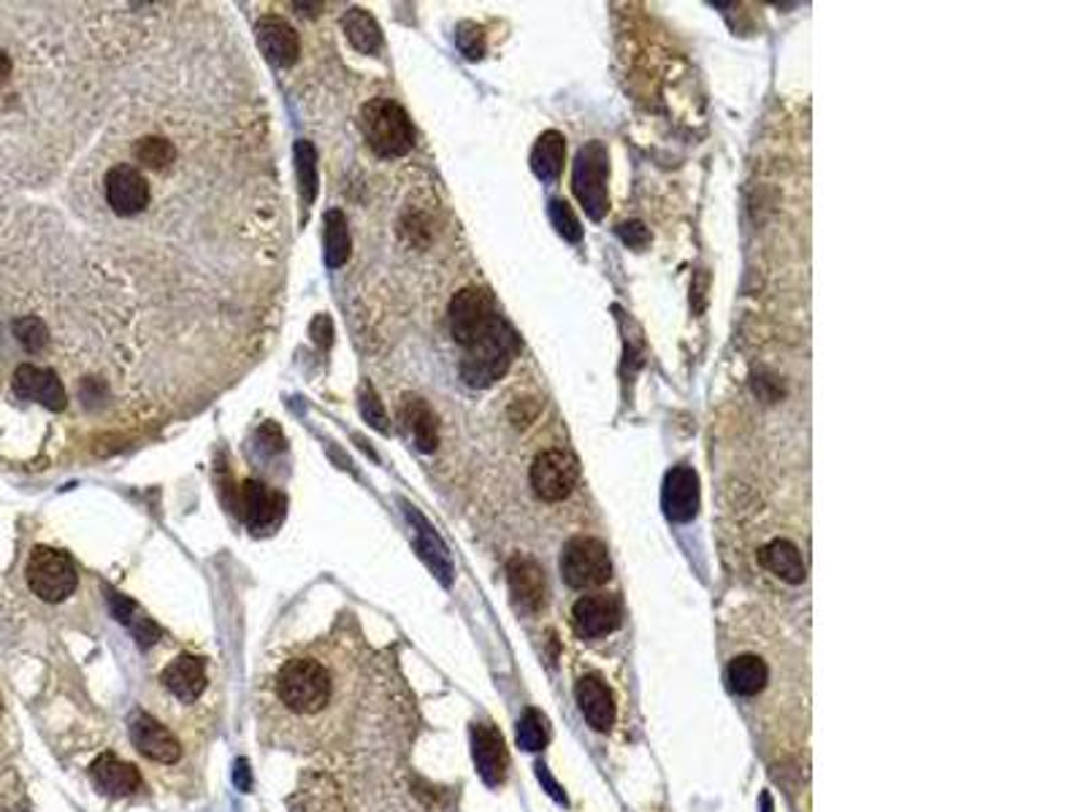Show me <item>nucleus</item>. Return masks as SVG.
<instances>
[{
    "label": "nucleus",
    "instance_id": "nucleus-1",
    "mask_svg": "<svg viewBox=\"0 0 1083 812\" xmlns=\"http://www.w3.org/2000/svg\"><path fill=\"white\" fill-rule=\"evenodd\" d=\"M518 350L515 331L501 317L474 344H469L461 360V377L472 388H490L507 375Z\"/></svg>",
    "mask_w": 1083,
    "mask_h": 812
},
{
    "label": "nucleus",
    "instance_id": "nucleus-9",
    "mask_svg": "<svg viewBox=\"0 0 1083 812\" xmlns=\"http://www.w3.org/2000/svg\"><path fill=\"white\" fill-rule=\"evenodd\" d=\"M103 193H106V203L114 214L133 217V214L144 212L146 203H150V182L130 163H117L103 177Z\"/></svg>",
    "mask_w": 1083,
    "mask_h": 812
},
{
    "label": "nucleus",
    "instance_id": "nucleus-23",
    "mask_svg": "<svg viewBox=\"0 0 1083 812\" xmlns=\"http://www.w3.org/2000/svg\"><path fill=\"white\" fill-rule=\"evenodd\" d=\"M407 512H409V520H412V523H415V529H418V536H415V545H418L420 558H423V561L429 563L431 572H434L436 578L442 580V583L450 585L453 567H450V556H447V547L442 545V540L434 534V529H431V525L425 523V520L420 518V515L415 512L412 507H409Z\"/></svg>",
    "mask_w": 1083,
    "mask_h": 812
},
{
    "label": "nucleus",
    "instance_id": "nucleus-33",
    "mask_svg": "<svg viewBox=\"0 0 1083 812\" xmlns=\"http://www.w3.org/2000/svg\"><path fill=\"white\" fill-rule=\"evenodd\" d=\"M456 43H458V49H461V52L467 54L469 60H480V58H483V52H485V33H483V27L474 25V22H463V25H458Z\"/></svg>",
    "mask_w": 1083,
    "mask_h": 812
},
{
    "label": "nucleus",
    "instance_id": "nucleus-32",
    "mask_svg": "<svg viewBox=\"0 0 1083 812\" xmlns=\"http://www.w3.org/2000/svg\"><path fill=\"white\" fill-rule=\"evenodd\" d=\"M14 333H16V339L22 342V347L30 350V353L43 350V344H47V339H49L47 328H43V322L38 320V317H22V320H16Z\"/></svg>",
    "mask_w": 1083,
    "mask_h": 812
},
{
    "label": "nucleus",
    "instance_id": "nucleus-11",
    "mask_svg": "<svg viewBox=\"0 0 1083 812\" xmlns=\"http://www.w3.org/2000/svg\"><path fill=\"white\" fill-rule=\"evenodd\" d=\"M664 512L672 523H688L699 512V477L691 466H675L664 480Z\"/></svg>",
    "mask_w": 1083,
    "mask_h": 812
},
{
    "label": "nucleus",
    "instance_id": "nucleus-12",
    "mask_svg": "<svg viewBox=\"0 0 1083 812\" xmlns=\"http://www.w3.org/2000/svg\"><path fill=\"white\" fill-rule=\"evenodd\" d=\"M130 739L146 759L157 761V764H177L182 759V745L177 743V737L144 712L130 721Z\"/></svg>",
    "mask_w": 1083,
    "mask_h": 812
},
{
    "label": "nucleus",
    "instance_id": "nucleus-25",
    "mask_svg": "<svg viewBox=\"0 0 1083 812\" xmlns=\"http://www.w3.org/2000/svg\"><path fill=\"white\" fill-rule=\"evenodd\" d=\"M344 33H347L349 43L364 54H377L382 47V30L377 25L374 16L366 9H349L342 20Z\"/></svg>",
    "mask_w": 1083,
    "mask_h": 812
},
{
    "label": "nucleus",
    "instance_id": "nucleus-3",
    "mask_svg": "<svg viewBox=\"0 0 1083 812\" xmlns=\"http://www.w3.org/2000/svg\"><path fill=\"white\" fill-rule=\"evenodd\" d=\"M279 699L301 715L320 712L331 701V677L326 667L311 658H293L282 667L277 677Z\"/></svg>",
    "mask_w": 1083,
    "mask_h": 812
},
{
    "label": "nucleus",
    "instance_id": "nucleus-8",
    "mask_svg": "<svg viewBox=\"0 0 1083 812\" xmlns=\"http://www.w3.org/2000/svg\"><path fill=\"white\" fill-rule=\"evenodd\" d=\"M579 480V466L574 455L563 449H545L532 464V487L542 502H563L572 496Z\"/></svg>",
    "mask_w": 1083,
    "mask_h": 812
},
{
    "label": "nucleus",
    "instance_id": "nucleus-7",
    "mask_svg": "<svg viewBox=\"0 0 1083 812\" xmlns=\"http://www.w3.org/2000/svg\"><path fill=\"white\" fill-rule=\"evenodd\" d=\"M494 299L483 288H463L450 301V331L458 344L469 347L496 322Z\"/></svg>",
    "mask_w": 1083,
    "mask_h": 812
},
{
    "label": "nucleus",
    "instance_id": "nucleus-16",
    "mask_svg": "<svg viewBox=\"0 0 1083 812\" xmlns=\"http://www.w3.org/2000/svg\"><path fill=\"white\" fill-rule=\"evenodd\" d=\"M255 36H258V47L266 58L271 60L273 65H288L295 63L298 58V36H295L293 25L282 16L266 14L260 16L258 25H255Z\"/></svg>",
    "mask_w": 1083,
    "mask_h": 812
},
{
    "label": "nucleus",
    "instance_id": "nucleus-36",
    "mask_svg": "<svg viewBox=\"0 0 1083 812\" xmlns=\"http://www.w3.org/2000/svg\"><path fill=\"white\" fill-rule=\"evenodd\" d=\"M621 236H623V241H626V244H632V246H642L645 241H648V230H645L639 223L621 225Z\"/></svg>",
    "mask_w": 1083,
    "mask_h": 812
},
{
    "label": "nucleus",
    "instance_id": "nucleus-6",
    "mask_svg": "<svg viewBox=\"0 0 1083 812\" xmlns=\"http://www.w3.org/2000/svg\"><path fill=\"white\" fill-rule=\"evenodd\" d=\"M561 574L572 588H599L612 578V561L604 542L594 536H574L561 553Z\"/></svg>",
    "mask_w": 1083,
    "mask_h": 812
},
{
    "label": "nucleus",
    "instance_id": "nucleus-20",
    "mask_svg": "<svg viewBox=\"0 0 1083 812\" xmlns=\"http://www.w3.org/2000/svg\"><path fill=\"white\" fill-rule=\"evenodd\" d=\"M759 563H762L769 574H775V578L791 585H800L807 574L802 550L789 540L767 542V545L759 550Z\"/></svg>",
    "mask_w": 1083,
    "mask_h": 812
},
{
    "label": "nucleus",
    "instance_id": "nucleus-26",
    "mask_svg": "<svg viewBox=\"0 0 1083 812\" xmlns=\"http://www.w3.org/2000/svg\"><path fill=\"white\" fill-rule=\"evenodd\" d=\"M402 417L407 420L418 447L423 449V453H434L436 444H439V426H436L434 411L420 402V398H409V402L402 406Z\"/></svg>",
    "mask_w": 1083,
    "mask_h": 812
},
{
    "label": "nucleus",
    "instance_id": "nucleus-35",
    "mask_svg": "<svg viewBox=\"0 0 1083 812\" xmlns=\"http://www.w3.org/2000/svg\"><path fill=\"white\" fill-rule=\"evenodd\" d=\"M311 339H315V342L320 344V347H331V342H333V326H331V320H328L326 315H320L315 322H311Z\"/></svg>",
    "mask_w": 1083,
    "mask_h": 812
},
{
    "label": "nucleus",
    "instance_id": "nucleus-27",
    "mask_svg": "<svg viewBox=\"0 0 1083 812\" xmlns=\"http://www.w3.org/2000/svg\"><path fill=\"white\" fill-rule=\"evenodd\" d=\"M349 250H353V241H349L347 217L333 208V212L326 214V263L331 268L344 266Z\"/></svg>",
    "mask_w": 1083,
    "mask_h": 812
},
{
    "label": "nucleus",
    "instance_id": "nucleus-37",
    "mask_svg": "<svg viewBox=\"0 0 1083 812\" xmlns=\"http://www.w3.org/2000/svg\"><path fill=\"white\" fill-rule=\"evenodd\" d=\"M233 783H237L242 791H250L253 788V781H250V770H247V761H237V772H233Z\"/></svg>",
    "mask_w": 1083,
    "mask_h": 812
},
{
    "label": "nucleus",
    "instance_id": "nucleus-22",
    "mask_svg": "<svg viewBox=\"0 0 1083 812\" xmlns=\"http://www.w3.org/2000/svg\"><path fill=\"white\" fill-rule=\"evenodd\" d=\"M726 677H729V688L735 690L737 696H742V699H753V696H759L764 688H767L769 669L756 652H742V656L731 658L729 661Z\"/></svg>",
    "mask_w": 1083,
    "mask_h": 812
},
{
    "label": "nucleus",
    "instance_id": "nucleus-2",
    "mask_svg": "<svg viewBox=\"0 0 1083 812\" xmlns=\"http://www.w3.org/2000/svg\"><path fill=\"white\" fill-rule=\"evenodd\" d=\"M360 130L380 157H404L415 144V128L404 106L374 98L360 112Z\"/></svg>",
    "mask_w": 1083,
    "mask_h": 812
},
{
    "label": "nucleus",
    "instance_id": "nucleus-19",
    "mask_svg": "<svg viewBox=\"0 0 1083 812\" xmlns=\"http://www.w3.org/2000/svg\"><path fill=\"white\" fill-rule=\"evenodd\" d=\"M163 685L177 699L195 701L206 688V663L199 656H179L163 669Z\"/></svg>",
    "mask_w": 1083,
    "mask_h": 812
},
{
    "label": "nucleus",
    "instance_id": "nucleus-34",
    "mask_svg": "<svg viewBox=\"0 0 1083 812\" xmlns=\"http://www.w3.org/2000/svg\"><path fill=\"white\" fill-rule=\"evenodd\" d=\"M360 415L366 417V422H369L371 428H377V431H387L385 409H382V402L374 396V391H371L369 385H366L364 393H360Z\"/></svg>",
    "mask_w": 1083,
    "mask_h": 812
},
{
    "label": "nucleus",
    "instance_id": "nucleus-13",
    "mask_svg": "<svg viewBox=\"0 0 1083 812\" xmlns=\"http://www.w3.org/2000/svg\"><path fill=\"white\" fill-rule=\"evenodd\" d=\"M472 753L483 781L488 786H501L507 777V766H510V756H507L501 734L488 723H477L472 728Z\"/></svg>",
    "mask_w": 1083,
    "mask_h": 812
},
{
    "label": "nucleus",
    "instance_id": "nucleus-29",
    "mask_svg": "<svg viewBox=\"0 0 1083 812\" xmlns=\"http://www.w3.org/2000/svg\"><path fill=\"white\" fill-rule=\"evenodd\" d=\"M547 737H550V732H547L545 715L537 710L523 712L521 723H518V745L523 750H542L547 745Z\"/></svg>",
    "mask_w": 1083,
    "mask_h": 812
},
{
    "label": "nucleus",
    "instance_id": "nucleus-17",
    "mask_svg": "<svg viewBox=\"0 0 1083 812\" xmlns=\"http://www.w3.org/2000/svg\"><path fill=\"white\" fill-rule=\"evenodd\" d=\"M574 694H577L579 712L588 721V726H594L596 732H610V726L615 723V699H612L604 680L596 677V674H585Z\"/></svg>",
    "mask_w": 1083,
    "mask_h": 812
},
{
    "label": "nucleus",
    "instance_id": "nucleus-31",
    "mask_svg": "<svg viewBox=\"0 0 1083 812\" xmlns=\"http://www.w3.org/2000/svg\"><path fill=\"white\" fill-rule=\"evenodd\" d=\"M550 219H552V225H556L558 233H561L566 241L583 239V228H579L577 214L572 212V206H569L566 201H552L550 203Z\"/></svg>",
    "mask_w": 1083,
    "mask_h": 812
},
{
    "label": "nucleus",
    "instance_id": "nucleus-15",
    "mask_svg": "<svg viewBox=\"0 0 1083 812\" xmlns=\"http://www.w3.org/2000/svg\"><path fill=\"white\" fill-rule=\"evenodd\" d=\"M507 580H510V594L515 605L526 612H537L545 605L547 596V580L542 567L534 558L515 556L507 567Z\"/></svg>",
    "mask_w": 1083,
    "mask_h": 812
},
{
    "label": "nucleus",
    "instance_id": "nucleus-18",
    "mask_svg": "<svg viewBox=\"0 0 1083 812\" xmlns=\"http://www.w3.org/2000/svg\"><path fill=\"white\" fill-rule=\"evenodd\" d=\"M242 512L250 529H269L284 512V498L258 480H247L242 487Z\"/></svg>",
    "mask_w": 1083,
    "mask_h": 812
},
{
    "label": "nucleus",
    "instance_id": "nucleus-21",
    "mask_svg": "<svg viewBox=\"0 0 1083 812\" xmlns=\"http://www.w3.org/2000/svg\"><path fill=\"white\" fill-rule=\"evenodd\" d=\"M92 781L109 797H128V794H133L141 786L139 770L133 764H128V761H119L112 753H103L101 759H95V764H92Z\"/></svg>",
    "mask_w": 1083,
    "mask_h": 812
},
{
    "label": "nucleus",
    "instance_id": "nucleus-28",
    "mask_svg": "<svg viewBox=\"0 0 1083 812\" xmlns=\"http://www.w3.org/2000/svg\"><path fill=\"white\" fill-rule=\"evenodd\" d=\"M295 157V177H298V190L301 199H304L306 206L315 203L317 199V152L311 147V141H298L293 150Z\"/></svg>",
    "mask_w": 1083,
    "mask_h": 812
},
{
    "label": "nucleus",
    "instance_id": "nucleus-14",
    "mask_svg": "<svg viewBox=\"0 0 1083 812\" xmlns=\"http://www.w3.org/2000/svg\"><path fill=\"white\" fill-rule=\"evenodd\" d=\"M14 393L20 398H27V402H38L47 409L60 411L65 406V388L63 382L58 380V375L49 369H41V366H20L14 371Z\"/></svg>",
    "mask_w": 1083,
    "mask_h": 812
},
{
    "label": "nucleus",
    "instance_id": "nucleus-24",
    "mask_svg": "<svg viewBox=\"0 0 1083 812\" xmlns=\"http://www.w3.org/2000/svg\"><path fill=\"white\" fill-rule=\"evenodd\" d=\"M563 157H566V141L558 130H545L532 150V172L542 182H556L563 172Z\"/></svg>",
    "mask_w": 1083,
    "mask_h": 812
},
{
    "label": "nucleus",
    "instance_id": "nucleus-4",
    "mask_svg": "<svg viewBox=\"0 0 1083 812\" xmlns=\"http://www.w3.org/2000/svg\"><path fill=\"white\" fill-rule=\"evenodd\" d=\"M25 574L33 594L41 601H49V605L68 599L76 591V583H79L74 561L54 547H33Z\"/></svg>",
    "mask_w": 1083,
    "mask_h": 812
},
{
    "label": "nucleus",
    "instance_id": "nucleus-30",
    "mask_svg": "<svg viewBox=\"0 0 1083 812\" xmlns=\"http://www.w3.org/2000/svg\"><path fill=\"white\" fill-rule=\"evenodd\" d=\"M136 157L157 172V168H166L168 163L177 157V150H174L171 141L157 139V136H146V139H141L139 147H136Z\"/></svg>",
    "mask_w": 1083,
    "mask_h": 812
},
{
    "label": "nucleus",
    "instance_id": "nucleus-10",
    "mask_svg": "<svg viewBox=\"0 0 1083 812\" xmlns=\"http://www.w3.org/2000/svg\"><path fill=\"white\" fill-rule=\"evenodd\" d=\"M623 609L615 596L594 594L583 596L572 609V623L583 639H599V636L612 634L621 625Z\"/></svg>",
    "mask_w": 1083,
    "mask_h": 812
},
{
    "label": "nucleus",
    "instance_id": "nucleus-5",
    "mask_svg": "<svg viewBox=\"0 0 1083 812\" xmlns=\"http://www.w3.org/2000/svg\"><path fill=\"white\" fill-rule=\"evenodd\" d=\"M607 177H610V157L601 141H590L577 152L572 174V188L577 201L583 203L585 214L590 219H601L610 208L607 195Z\"/></svg>",
    "mask_w": 1083,
    "mask_h": 812
}]
</instances>
